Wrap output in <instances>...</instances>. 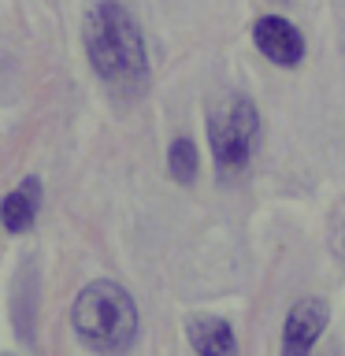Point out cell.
Masks as SVG:
<instances>
[{
    "label": "cell",
    "mask_w": 345,
    "mask_h": 356,
    "mask_svg": "<svg viewBox=\"0 0 345 356\" xmlns=\"http://www.w3.org/2000/svg\"><path fill=\"white\" fill-rule=\"evenodd\" d=\"M82 49L108 89L130 97L149 82V49L138 15L122 0H93L82 19Z\"/></svg>",
    "instance_id": "cell-1"
},
{
    "label": "cell",
    "mask_w": 345,
    "mask_h": 356,
    "mask_svg": "<svg viewBox=\"0 0 345 356\" xmlns=\"http://www.w3.org/2000/svg\"><path fill=\"white\" fill-rule=\"evenodd\" d=\"M74 338L97 356H127L138 341V300L115 278H89L71 305Z\"/></svg>",
    "instance_id": "cell-2"
},
{
    "label": "cell",
    "mask_w": 345,
    "mask_h": 356,
    "mask_svg": "<svg viewBox=\"0 0 345 356\" xmlns=\"http://www.w3.org/2000/svg\"><path fill=\"white\" fill-rule=\"evenodd\" d=\"M260 134V111L249 97L230 93L208 111V145H211V163L219 178L241 175L252 160V145Z\"/></svg>",
    "instance_id": "cell-3"
},
{
    "label": "cell",
    "mask_w": 345,
    "mask_h": 356,
    "mask_svg": "<svg viewBox=\"0 0 345 356\" xmlns=\"http://www.w3.org/2000/svg\"><path fill=\"white\" fill-rule=\"evenodd\" d=\"M330 323V305L323 297H300L282 319V356H312Z\"/></svg>",
    "instance_id": "cell-4"
},
{
    "label": "cell",
    "mask_w": 345,
    "mask_h": 356,
    "mask_svg": "<svg viewBox=\"0 0 345 356\" xmlns=\"http://www.w3.org/2000/svg\"><path fill=\"white\" fill-rule=\"evenodd\" d=\"M252 44L275 67H297L305 60V33L282 15H260L252 22Z\"/></svg>",
    "instance_id": "cell-5"
},
{
    "label": "cell",
    "mask_w": 345,
    "mask_h": 356,
    "mask_svg": "<svg viewBox=\"0 0 345 356\" xmlns=\"http://www.w3.org/2000/svg\"><path fill=\"white\" fill-rule=\"evenodd\" d=\"M186 341L193 356H238V334L223 316L197 312L186 319Z\"/></svg>",
    "instance_id": "cell-6"
},
{
    "label": "cell",
    "mask_w": 345,
    "mask_h": 356,
    "mask_svg": "<svg viewBox=\"0 0 345 356\" xmlns=\"http://www.w3.org/2000/svg\"><path fill=\"white\" fill-rule=\"evenodd\" d=\"M38 211H41V178L30 175L0 197V227L8 234H26L38 222Z\"/></svg>",
    "instance_id": "cell-7"
},
{
    "label": "cell",
    "mask_w": 345,
    "mask_h": 356,
    "mask_svg": "<svg viewBox=\"0 0 345 356\" xmlns=\"http://www.w3.org/2000/svg\"><path fill=\"white\" fill-rule=\"evenodd\" d=\"M200 171V156L193 138H175L171 149H167V175L175 178L178 186H193Z\"/></svg>",
    "instance_id": "cell-8"
}]
</instances>
